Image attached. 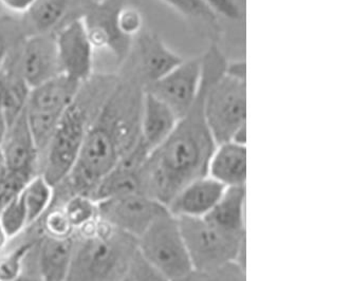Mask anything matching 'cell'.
Listing matches in <instances>:
<instances>
[{
  "label": "cell",
  "mask_w": 352,
  "mask_h": 281,
  "mask_svg": "<svg viewBox=\"0 0 352 281\" xmlns=\"http://www.w3.org/2000/svg\"><path fill=\"white\" fill-rule=\"evenodd\" d=\"M133 68L119 80L96 112L86 133L78 162L68 178L55 186V201L70 194L92 198L96 186L141 139V110L144 84Z\"/></svg>",
  "instance_id": "cell-1"
},
{
  "label": "cell",
  "mask_w": 352,
  "mask_h": 281,
  "mask_svg": "<svg viewBox=\"0 0 352 281\" xmlns=\"http://www.w3.org/2000/svg\"><path fill=\"white\" fill-rule=\"evenodd\" d=\"M206 78L192 109L181 117L164 142L149 153L140 170V192L168 205L178 192L192 181L208 176L215 150L204 115Z\"/></svg>",
  "instance_id": "cell-2"
},
{
  "label": "cell",
  "mask_w": 352,
  "mask_h": 281,
  "mask_svg": "<svg viewBox=\"0 0 352 281\" xmlns=\"http://www.w3.org/2000/svg\"><path fill=\"white\" fill-rule=\"evenodd\" d=\"M137 251V238L98 218L74 233L65 281H125Z\"/></svg>",
  "instance_id": "cell-3"
},
{
  "label": "cell",
  "mask_w": 352,
  "mask_h": 281,
  "mask_svg": "<svg viewBox=\"0 0 352 281\" xmlns=\"http://www.w3.org/2000/svg\"><path fill=\"white\" fill-rule=\"evenodd\" d=\"M206 84L204 115L216 145L247 142V78L226 70L228 60L216 45L202 54Z\"/></svg>",
  "instance_id": "cell-4"
},
{
  "label": "cell",
  "mask_w": 352,
  "mask_h": 281,
  "mask_svg": "<svg viewBox=\"0 0 352 281\" xmlns=\"http://www.w3.org/2000/svg\"><path fill=\"white\" fill-rule=\"evenodd\" d=\"M117 80L104 76L94 95L90 93L88 82H84L76 101L63 113L39 166V175L53 188L64 182L76 166L90 123Z\"/></svg>",
  "instance_id": "cell-5"
},
{
  "label": "cell",
  "mask_w": 352,
  "mask_h": 281,
  "mask_svg": "<svg viewBox=\"0 0 352 281\" xmlns=\"http://www.w3.org/2000/svg\"><path fill=\"white\" fill-rule=\"evenodd\" d=\"M177 219L194 272H206L231 260L245 265L247 235L221 231L204 217Z\"/></svg>",
  "instance_id": "cell-6"
},
{
  "label": "cell",
  "mask_w": 352,
  "mask_h": 281,
  "mask_svg": "<svg viewBox=\"0 0 352 281\" xmlns=\"http://www.w3.org/2000/svg\"><path fill=\"white\" fill-rule=\"evenodd\" d=\"M138 251L170 280L194 272L178 219L168 210L138 238Z\"/></svg>",
  "instance_id": "cell-7"
},
{
  "label": "cell",
  "mask_w": 352,
  "mask_h": 281,
  "mask_svg": "<svg viewBox=\"0 0 352 281\" xmlns=\"http://www.w3.org/2000/svg\"><path fill=\"white\" fill-rule=\"evenodd\" d=\"M204 84L201 56L183 60L166 76L144 88L174 112L179 120L192 109Z\"/></svg>",
  "instance_id": "cell-8"
},
{
  "label": "cell",
  "mask_w": 352,
  "mask_h": 281,
  "mask_svg": "<svg viewBox=\"0 0 352 281\" xmlns=\"http://www.w3.org/2000/svg\"><path fill=\"white\" fill-rule=\"evenodd\" d=\"M167 210L164 204L141 192L98 201L100 219L137 239Z\"/></svg>",
  "instance_id": "cell-9"
},
{
  "label": "cell",
  "mask_w": 352,
  "mask_h": 281,
  "mask_svg": "<svg viewBox=\"0 0 352 281\" xmlns=\"http://www.w3.org/2000/svg\"><path fill=\"white\" fill-rule=\"evenodd\" d=\"M60 72L78 82L92 78L96 50L82 16L69 21L54 31Z\"/></svg>",
  "instance_id": "cell-10"
},
{
  "label": "cell",
  "mask_w": 352,
  "mask_h": 281,
  "mask_svg": "<svg viewBox=\"0 0 352 281\" xmlns=\"http://www.w3.org/2000/svg\"><path fill=\"white\" fill-rule=\"evenodd\" d=\"M17 66L31 89L62 74L54 32L28 35L19 48Z\"/></svg>",
  "instance_id": "cell-11"
},
{
  "label": "cell",
  "mask_w": 352,
  "mask_h": 281,
  "mask_svg": "<svg viewBox=\"0 0 352 281\" xmlns=\"http://www.w3.org/2000/svg\"><path fill=\"white\" fill-rule=\"evenodd\" d=\"M0 153L8 170L28 182L39 175L38 149L27 120V109L10 124Z\"/></svg>",
  "instance_id": "cell-12"
},
{
  "label": "cell",
  "mask_w": 352,
  "mask_h": 281,
  "mask_svg": "<svg viewBox=\"0 0 352 281\" xmlns=\"http://www.w3.org/2000/svg\"><path fill=\"white\" fill-rule=\"evenodd\" d=\"M135 58V68L144 88L166 76L184 60L153 32L141 33L137 36Z\"/></svg>",
  "instance_id": "cell-13"
},
{
  "label": "cell",
  "mask_w": 352,
  "mask_h": 281,
  "mask_svg": "<svg viewBox=\"0 0 352 281\" xmlns=\"http://www.w3.org/2000/svg\"><path fill=\"white\" fill-rule=\"evenodd\" d=\"M224 190L226 186L208 175L183 188L167 205V210L177 218L204 217L217 203Z\"/></svg>",
  "instance_id": "cell-14"
},
{
  "label": "cell",
  "mask_w": 352,
  "mask_h": 281,
  "mask_svg": "<svg viewBox=\"0 0 352 281\" xmlns=\"http://www.w3.org/2000/svg\"><path fill=\"white\" fill-rule=\"evenodd\" d=\"M82 86V82L58 74L30 90L27 110L63 113L76 101Z\"/></svg>",
  "instance_id": "cell-15"
},
{
  "label": "cell",
  "mask_w": 352,
  "mask_h": 281,
  "mask_svg": "<svg viewBox=\"0 0 352 281\" xmlns=\"http://www.w3.org/2000/svg\"><path fill=\"white\" fill-rule=\"evenodd\" d=\"M208 175L226 188L245 186L247 148L245 144L227 142L217 145L208 164Z\"/></svg>",
  "instance_id": "cell-16"
},
{
  "label": "cell",
  "mask_w": 352,
  "mask_h": 281,
  "mask_svg": "<svg viewBox=\"0 0 352 281\" xmlns=\"http://www.w3.org/2000/svg\"><path fill=\"white\" fill-rule=\"evenodd\" d=\"M178 121L170 108L144 90L141 110V139L151 151L164 142Z\"/></svg>",
  "instance_id": "cell-17"
},
{
  "label": "cell",
  "mask_w": 352,
  "mask_h": 281,
  "mask_svg": "<svg viewBox=\"0 0 352 281\" xmlns=\"http://www.w3.org/2000/svg\"><path fill=\"white\" fill-rule=\"evenodd\" d=\"M74 237L53 239L39 235L35 247L37 269L44 281H65L72 259Z\"/></svg>",
  "instance_id": "cell-18"
},
{
  "label": "cell",
  "mask_w": 352,
  "mask_h": 281,
  "mask_svg": "<svg viewBox=\"0 0 352 281\" xmlns=\"http://www.w3.org/2000/svg\"><path fill=\"white\" fill-rule=\"evenodd\" d=\"M245 186L226 188L217 203L204 218L221 231L245 236Z\"/></svg>",
  "instance_id": "cell-19"
},
{
  "label": "cell",
  "mask_w": 352,
  "mask_h": 281,
  "mask_svg": "<svg viewBox=\"0 0 352 281\" xmlns=\"http://www.w3.org/2000/svg\"><path fill=\"white\" fill-rule=\"evenodd\" d=\"M17 55L0 69V109L8 123H13L27 109L31 88L21 76L17 66Z\"/></svg>",
  "instance_id": "cell-20"
},
{
  "label": "cell",
  "mask_w": 352,
  "mask_h": 281,
  "mask_svg": "<svg viewBox=\"0 0 352 281\" xmlns=\"http://www.w3.org/2000/svg\"><path fill=\"white\" fill-rule=\"evenodd\" d=\"M21 194L27 210L29 225L31 227L52 206L55 188L44 177L37 175L30 181H28L21 190Z\"/></svg>",
  "instance_id": "cell-21"
},
{
  "label": "cell",
  "mask_w": 352,
  "mask_h": 281,
  "mask_svg": "<svg viewBox=\"0 0 352 281\" xmlns=\"http://www.w3.org/2000/svg\"><path fill=\"white\" fill-rule=\"evenodd\" d=\"M68 0H38L25 16L32 27V33H53L60 27L68 12Z\"/></svg>",
  "instance_id": "cell-22"
},
{
  "label": "cell",
  "mask_w": 352,
  "mask_h": 281,
  "mask_svg": "<svg viewBox=\"0 0 352 281\" xmlns=\"http://www.w3.org/2000/svg\"><path fill=\"white\" fill-rule=\"evenodd\" d=\"M55 204L62 205L69 222L76 232L98 218V202L87 194H70L66 199Z\"/></svg>",
  "instance_id": "cell-23"
},
{
  "label": "cell",
  "mask_w": 352,
  "mask_h": 281,
  "mask_svg": "<svg viewBox=\"0 0 352 281\" xmlns=\"http://www.w3.org/2000/svg\"><path fill=\"white\" fill-rule=\"evenodd\" d=\"M27 29L19 17L0 16V69L19 50L28 36Z\"/></svg>",
  "instance_id": "cell-24"
},
{
  "label": "cell",
  "mask_w": 352,
  "mask_h": 281,
  "mask_svg": "<svg viewBox=\"0 0 352 281\" xmlns=\"http://www.w3.org/2000/svg\"><path fill=\"white\" fill-rule=\"evenodd\" d=\"M34 225L41 235L53 239H68L76 233L60 204L53 203Z\"/></svg>",
  "instance_id": "cell-25"
},
{
  "label": "cell",
  "mask_w": 352,
  "mask_h": 281,
  "mask_svg": "<svg viewBox=\"0 0 352 281\" xmlns=\"http://www.w3.org/2000/svg\"><path fill=\"white\" fill-rule=\"evenodd\" d=\"M0 223L10 240L16 239L30 227L21 192L0 210Z\"/></svg>",
  "instance_id": "cell-26"
},
{
  "label": "cell",
  "mask_w": 352,
  "mask_h": 281,
  "mask_svg": "<svg viewBox=\"0 0 352 281\" xmlns=\"http://www.w3.org/2000/svg\"><path fill=\"white\" fill-rule=\"evenodd\" d=\"M182 16L216 29L218 15L204 0H161Z\"/></svg>",
  "instance_id": "cell-27"
},
{
  "label": "cell",
  "mask_w": 352,
  "mask_h": 281,
  "mask_svg": "<svg viewBox=\"0 0 352 281\" xmlns=\"http://www.w3.org/2000/svg\"><path fill=\"white\" fill-rule=\"evenodd\" d=\"M144 17L135 5L121 3L116 12V25L122 36L133 41L143 30Z\"/></svg>",
  "instance_id": "cell-28"
},
{
  "label": "cell",
  "mask_w": 352,
  "mask_h": 281,
  "mask_svg": "<svg viewBox=\"0 0 352 281\" xmlns=\"http://www.w3.org/2000/svg\"><path fill=\"white\" fill-rule=\"evenodd\" d=\"M245 272V265H241L237 260H231L198 274L201 281H247Z\"/></svg>",
  "instance_id": "cell-29"
},
{
  "label": "cell",
  "mask_w": 352,
  "mask_h": 281,
  "mask_svg": "<svg viewBox=\"0 0 352 281\" xmlns=\"http://www.w3.org/2000/svg\"><path fill=\"white\" fill-rule=\"evenodd\" d=\"M27 182L8 170L0 153V210L23 190Z\"/></svg>",
  "instance_id": "cell-30"
},
{
  "label": "cell",
  "mask_w": 352,
  "mask_h": 281,
  "mask_svg": "<svg viewBox=\"0 0 352 281\" xmlns=\"http://www.w3.org/2000/svg\"><path fill=\"white\" fill-rule=\"evenodd\" d=\"M129 278L131 281H172L140 254L139 251L133 257Z\"/></svg>",
  "instance_id": "cell-31"
},
{
  "label": "cell",
  "mask_w": 352,
  "mask_h": 281,
  "mask_svg": "<svg viewBox=\"0 0 352 281\" xmlns=\"http://www.w3.org/2000/svg\"><path fill=\"white\" fill-rule=\"evenodd\" d=\"M218 16L226 17L228 19H241L243 16L241 7L237 5L236 0H204Z\"/></svg>",
  "instance_id": "cell-32"
},
{
  "label": "cell",
  "mask_w": 352,
  "mask_h": 281,
  "mask_svg": "<svg viewBox=\"0 0 352 281\" xmlns=\"http://www.w3.org/2000/svg\"><path fill=\"white\" fill-rule=\"evenodd\" d=\"M38 0H0V7L11 16H25Z\"/></svg>",
  "instance_id": "cell-33"
},
{
  "label": "cell",
  "mask_w": 352,
  "mask_h": 281,
  "mask_svg": "<svg viewBox=\"0 0 352 281\" xmlns=\"http://www.w3.org/2000/svg\"><path fill=\"white\" fill-rule=\"evenodd\" d=\"M36 247V245H35ZM35 247L31 251L30 255L28 256L25 261V268L23 272L11 279L9 281H44L39 274L38 269H37L36 257H35Z\"/></svg>",
  "instance_id": "cell-34"
},
{
  "label": "cell",
  "mask_w": 352,
  "mask_h": 281,
  "mask_svg": "<svg viewBox=\"0 0 352 281\" xmlns=\"http://www.w3.org/2000/svg\"><path fill=\"white\" fill-rule=\"evenodd\" d=\"M8 128H9V123H8L7 117L3 110L0 109V146L3 144V139L7 135Z\"/></svg>",
  "instance_id": "cell-35"
},
{
  "label": "cell",
  "mask_w": 352,
  "mask_h": 281,
  "mask_svg": "<svg viewBox=\"0 0 352 281\" xmlns=\"http://www.w3.org/2000/svg\"><path fill=\"white\" fill-rule=\"evenodd\" d=\"M10 241L11 240H10L9 237H8L7 234H6L3 225L0 223V253L7 249Z\"/></svg>",
  "instance_id": "cell-36"
},
{
  "label": "cell",
  "mask_w": 352,
  "mask_h": 281,
  "mask_svg": "<svg viewBox=\"0 0 352 281\" xmlns=\"http://www.w3.org/2000/svg\"><path fill=\"white\" fill-rule=\"evenodd\" d=\"M172 281H201L200 280L199 274L196 272L190 273L188 276L181 277V278L174 279Z\"/></svg>",
  "instance_id": "cell-37"
},
{
  "label": "cell",
  "mask_w": 352,
  "mask_h": 281,
  "mask_svg": "<svg viewBox=\"0 0 352 281\" xmlns=\"http://www.w3.org/2000/svg\"><path fill=\"white\" fill-rule=\"evenodd\" d=\"M125 281H131V279L127 278V279H126V280H125Z\"/></svg>",
  "instance_id": "cell-38"
}]
</instances>
